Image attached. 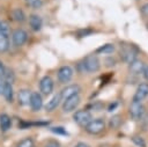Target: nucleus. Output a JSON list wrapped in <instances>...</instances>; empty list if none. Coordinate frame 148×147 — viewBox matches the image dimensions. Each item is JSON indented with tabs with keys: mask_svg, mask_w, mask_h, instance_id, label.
Returning a JSON list of instances; mask_svg holds the SVG:
<instances>
[{
	"mask_svg": "<svg viewBox=\"0 0 148 147\" xmlns=\"http://www.w3.org/2000/svg\"><path fill=\"white\" fill-rule=\"evenodd\" d=\"M77 67L81 73H95L99 71L101 61L96 54H89L81 63L77 64Z\"/></svg>",
	"mask_w": 148,
	"mask_h": 147,
	"instance_id": "nucleus-1",
	"label": "nucleus"
},
{
	"mask_svg": "<svg viewBox=\"0 0 148 147\" xmlns=\"http://www.w3.org/2000/svg\"><path fill=\"white\" fill-rule=\"evenodd\" d=\"M138 52L139 51L134 45L128 44V45H123L120 47L119 54H120V58H121L123 61H125L126 64H130V63H132L133 60L136 59Z\"/></svg>",
	"mask_w": 148,
	"mask_h": 147,
	"instance_id": "nucleus-2",
	"label": "nucleus"
},
{
	"mask_svg": "<svg viewBox=\"0 0 148 147\" xmlns=\"http://www.w3.org/2000/svg\"><path fill=\"white\" fill-rule=\"evenodd\" d=\"M105 128V122L103 118H95V119H91L86 126H84V130L87 133L89 134H99L101 132H103Z\"/></svg>",
	"mask_w": 148,
	"mask_h": 147,
	"instance_id": "nucleus-3",
	"label": "nucleus"
},
{
	"mask_svg": "<svg viewBox=\"0 0 148 147\" xmlns=\"http://www.w3.org/2000/svg\"><path fill=\"white\" fill-rule=\"evenodd\" d=\"M73 119L77 125L84 127L92 119V115H91V112L89 110H84V109L83 110H77V111L74 112Z\"/></svg>",
	"mask_w": 148,
	"mask_h": 147,
	"instance_id": "nucleus-4",
	"label": "nucleus"
},
{
	"mask_svg": "<svg viewBox=\"0 0 148 147\" xmlns=\"http://www.w3.org/2000/svg\"><path fill=\"white\" fill-rule=\"evenodd\" d=\"M74 75V69L69 66V65H64L61 66L58 72H57V78H58V81L60 83H67L72 80Z\"/></svg>",
	"mask_w": 148,
	"mask_h": 147,
	"instance_id": "nucleus-5",
	"label": "nucleus"
},
{
	"mask_svg": "<svg viewBox=\"0 0 148 147\" xmlns=\"http://www.w3.org/2000/svg\"><path fill=\"white\" fill-rule=\"evenodd\" d=\"M130 116L133 120H140L141 117L143 116V113L146 112L145 105L142 104V102H132L130 105Z\"/></svg>",
	"mask_w": 148,
	"mask_h": 147,
	"instance_id": "nucleus-6",
	"label": "nucleus"
},
{
	"mask_svg": "<svg viewBox=\"0 0 148 147\" xmlns=\"http://www.w3.org/2000/svg\"><path fill=\"white\" fill-rule=\"evenodd\" d=\"M28 41V32L23 29H15L12 34V42L15 46H22Z\"/></svg>",
	"mask_w": 148,
	"mask_h": 147,
	"instance_id": "nucleus-7",
	"label": "nucleus"
},
{
	"mask_svg": "<svg viewBox=\"0 0 148 147\" xmlns=\"http://www.w3.org/2000/svg\"><path fill=\"white\" fill-rule=\"evenodd\" d=\"M80 102H81V98H80L79 95H74V96H72V97H68V98L64 100V103H62V111L66 112V113L74 111V110L77 108V105L80 104Z\"/></svg>",
	"mask_w": 148,
	"mask_h": 147,
	"instance_id": "nucleus-8",
	"label": "nucleus"
},
{
	"mask_svg": "<svg viewBox=\"0 0 148 147\" xmlns=\"http://www.w3.org/2000/svg\"><path fill=\"white\" fill-rule=\"evenodd\" d=\"M53 87H54V83H53V80L51 76L49 75H45L40 79L39 81V90L43 95H50L52 91H53Z\"/></svg>",
	"mask_w": 148,
	"mask_h": 147,
	"instance_id": "nucleus-9",
	"label": "nucleus"
},
{
	"mask_svg": "<svg viewBox=\"0 0 148 147\" xmlns=\"http://www.w3.org/2000/svg\"><path fill=\"white\" fill-rule=\"evenodd\" d=\"M148 96V82H141L132 98V102H142Z\"/></svg>",
	"mask_w": 148,
	"mask_h": 147,
	"instance_id": "nucleus-10",
	"label": "nucleus"
},
{
	"mask_svg": "<svg viewBox=\"0 0 148 147\" xmlns=\"http://www.w3.org/2000/svg\"><path fill=\"white\" fill-rule=\"evenodd\" d=\"M81 88L79 84L76 83H73V84H68L66 86L64 89H61L60 91V96H61V100H66L68 97H72L74 95H79Z\"/></svg>",
	"mask_w": 148,
	"mask_h": 147,
	"instance_id": "nucleus-11",
	"label": "nucleus"
},
{
	"mask_svg": "<svg viewBox=\"0 0 148 147\" xmlns=\"http://www.w3.org/2000/svg\"><path fill=\"white\" fill-rule=\"evenodd\" d=\"M29 105H30L32 111H39L42 109V106H43V97H42V95L39 93H37V91H32L31 96H30Z\"/></svg>",
	"mask_w": 148,
	"mask_h": 147,
	"instance_id": "nucleus-12",
	"label": "nucleus"
},
{
	"mask_svg": "<svg viewBox=\"0 0 148 147\" xmlns=\"http://www.w3.org/2000/svg\"><path fill=\"white\" fill-rule=\"evenodd\" d=\"M145 63L140 59H135L133 60L132 63L128 64V71L131 74L133 75H139V74H142L143 72V68H145Z\"/></svg>",
	"mask_w": 148,
	"mask_h": 147,
	"instance_id": "nucleus-13",
	"label": "nucleus"
},
{
	"mask_svg": "<svg viewBox=\"0 0 148 147\" xmlns=\"http://www.w3.org/2000/svg\"><path fill=\"white\" fill-rule=\"evenodd\" d=\"M61 101H62V100H61L60 93H59V94L53 95V96L47 101V103L45 104V110H46L47 112H52L53 110H56V109L58 108V105L60 104V102H61Z\"/></svg>",
	"mask_w": 148,
	"mask_h": 147,
	"instance_id": "nucleus-14",
	"label": "nucleus"
},
{
	"mask_svg": "<svg viewBox=\"0 0 148 147\" xmlns=\"http://www.w3.org/2000/svg\"><path fill=\"white\" fill-rule=\"evenodd\" d=\"M29 25L34 31H39L42 29V25H43L42 17L37 14H31L29 16Z\"/></svg>",
	"mask_w": 148,
	"mask_h": 147,
	"instance_id": "nucleus-15",
	"label": "nucleus"
},
{
	"mask_svg": "<svg viewBox=\"0 0 148 147\" xmlns=\"http://www.w3.org/2000/svg\"><path fill=\"white\" fill-rule=\"evenodd\" d=\"M31 91L29 89H21L17 94V101L20 105H28L30 102Z\"/></svg>",
	"mask_w": 148,
	"mask_h": 147,
	"instance_id": "nucleus-16",
	"label": "nucleus"
},
{
	"mask_svg": "<svg viewBox=\"0 0 148 147\" xmlns=\"http://www.w3.org/2000/svg\"><path fill=\"white\" fill-rule=\"evenodd\" d=\"M12 126V118L7 113H1L0 115V130L2 132H6Z\"/></svg>",
	"mask_w": 148,
	"mask_h": 147,
	"instance_id": "nucleus-17",
	"label": "nucleus"
},
{
	"mask_svg": "<svg viewBox=\"0 0 148 147\" xmlns=\"http://www.w3.org/2000/svg\"><path fill=\"white\" fill-rule=\"evenodd\" d=\"M2 95L6 98L7 102L12 103L13 98H14V90H13V86L12 83H8L5 81V86H3V90H2Z\"/></svg>",
	"mask_w": 148,
	"mask_h": 147,
	"instance_id": "nucleus-18",
	"label": "nucleus"
},
{
	"mask_svg": "<svg viewBox=\"0 0 148 147\" xmlns=\"http://www.w3.org/2000/svg\"><path fill=\"white\" fill-rule=\"evenodd\" d=\"M114 45L111 44V43H106V44H103L101 45L99 47L96 49V53H101V54H111L114 52Z\"/></svg>",
	"mask_w": 148,
	"mask_h": 147,
	"instance_id": "nucleus-19",
	"label": "nucleus"
},
{
	"mask_svg": "<svg viewBox=\"0 0 148 147\" xmlns=\"http://www.w3.org/2000/svg\"><path fill=\"white\" fill-rule=\"evenodd\" d=\"M9 49V38L8 34L0 32V52H6Z\"/></svg>",
	"mask_w": 148,
	"mask_h": 147,
	"instance_id": "nucleus-20",
	"label": "nucleus"
},
{
	"mask_svg": "<svg viewBox=\"0 0 148 147\" xmlns=\"http://www.w3.org/2000/svg\"><path fill=\"white\" fill-rule=\"evenodd\" d=\"M120 124H121V117H120V115H113L110 119H109V127L111 128V130H116V128H118L119 126H120Z\"/></svg>",
	"mask_w": 148,
	"mask_h": 147,
	"instance_id": "nucleus-21",
	"label": "nucleus"
},
{
	"mask_svg": "<svg viewBox=\"0 0 148 147\" xmlns=\"http://www.w3.org/2000/svg\"><path fill=\"white\" fill-rule=\"evenodd\" d=\"M12 16L16 22H23L25 21V14L21 8H15L12 12Z\"/></svg>",
	"mask_w": 148,
	"mask_h": 147,
	"instance_id": "nucleus-22",
	"label": "nucleus"
},
{
	"mask_svg": "<svg viewBox=\"0 0 148 147\" xmlns=\"http://www.w3.org/2000/svg\"><path fill=\"white\" fill-rule=\"evenodd\" d=\"M24 2L29 8L32 9H38L43 6V0H24Z\"/></svg>",
	"mask_w": 148,
	"mask_h": 147,
	"instance_id": "nucleus-23",
	"label": "nucleus"
},
{
	"mask_svg": "<svg viewBox=\"0 0 148 147\" xmlns=\"http://www.w3.org/2000/svg\"><path fill=\"white\" fill-rule=\"evenodd\" d=\"M17 147H35V141L32 138L28 137V138H24L23 140H21L17 144Z\"/></svg>",
	"mask_w": 148,
	"mask_h": 147,
	"instance_id": "nucleus-24",
	"label": "nucleus"
},
{
	"mask_svg": "<svg viewBox=\"0 0 148 147\" xmlns=\"http://www.w3.org/2000/svg\"><path fill=\"white\" fill-rule=\"evenodd\" d=\"M132 141H133L136 146H139V147H146V142H145L143 138H141V137H139V135H133V137H132Z\"/></svg>",
	"mask_w": 148,
	"mask_h": 147,
	"instance_id": "nucleus-25",
	"label": "nucleus"
},
{
	"mask_svg": "<svg viewBox=\"0 0 148 147\" xmlns=\"http://www.w3.org/2000/svg\"><path fill=\"white\" fill-rule=\"evenodd\" d=\"M104 64H105L106 67H113V66H116L117 60L114 59V57L109 56V57H106V58L104 59Z\"/></svg>",
	"mask_w": 148,
	"mask_h": 147,
	"instance_id": "nucleus-26",
	"label": "nucleus"
},
{
	"mask_svg": "<svg viewBox=\"0 0 148 147\" xmlns=\"http://www.w3.org/2000/svg\"><path fill=\"white\" fill-rule=\"evenodd\" d=\"M8 30H9V28H8V23L5 22V21H2V20H0V32L8 34Z\"/></svg>",
	"mask_w": 148,
	"mask_h": 147,
	"instance_id": "nucleus-27",
	"label": "nucleus"
},
{
	"mask_svg": "<svg viewBox=\"0 0 148 147\" xmlns=\"http://www.w3.org/2000/svg\"><path fill=\"white\" fill-rule=\"evenodd\" d=\"M140 12H141L142 16H145V17H148V2L143 3V5L140 7Z\"/></svg>",
	"mask_w": 148,
	"mask_h": 147,
	"instance_id": "nucleus-28",
	"label": "nucleus"
},
{
	"mask_svg": "<svg viewBox=\"0 0 148 147\" xmlns=\"http://www.w3.org/2000/svg\"><path fill=\"white\" fill-rule=\"evenodd\" d=\"M44 147H60V144L57 140H49L45 142Z\"/></svg>",
	"mask_w": 148,
	"mask_h": 147,
	"instance_id": "nucleus-29",
	"label": "nucleus"
},
{
	"mask_svg": "<svg viewBox=\"0 0 148 147\" xmlns=\"http://www.w3.org/2000/svg\"><path fill=\"white\" fill-rule=\"evenodd\" d=\"M90 108H91L94 111H99V110L103 108V104H102L101 102H94V103L90 105Z\"/></svg>",
	"mask_w": 148,
	"mask_h": 147,
	"instance_id": "nucleus-30",
	"label": "nucleus"
},
{
	"mask_svg": "<svg viewBox=\"0 0 148 147\" xmlns=\"http://www.w3.org/2000/svg\"><path fill=\"white\" fill-rule=\"evenodd\" d=\"M51 131L57 133V134H67V132L64 130V127H52Z\"/></svg>",
	"mask_w": 148,
	"mask_h": 147,
	"instance_id": "nucleus-31",
	"label": "nucleus"
},
{
	"mask_svg": "<svg viewBox=\"0 0 148 147\" xmlns=\"http://www.w3.org/2000/svg\"><path fill=\"white\" fill-rule=\"evenodd\" d=\"M140 122H141V124H142L145 127L148 126V112H145V113H143V116L141 117Z\"/></svg>",
	"mask_w": 148,
	"mask_h": 147,
	"instance_id": "nucleus-32",
	"label": "nucleus"
},
{
	"mask_svg": "<svg viewBox=\"0 0 148 147\" xmlns=\"http://www.w3.org/2000/svg\"><path fill=\"white\" fill-rule=\"evenodd\" d=\"M5 72H6V66H5V64L2 63V60H0V78L3 79Z\"/></svg>",
	"mask_w": 148,
	"mask_h": 147,
	"instance_id": "nucleus-33",
	"label": "nucleus"
},
{
	"mask_svg": "<svg viewBox=\"0 0 148 147\" xmlns=\"http://www.w3.org/2000/svg\"><path fill=\"white\" fill-rule=\"evenodd\" d=\"M142 75H143V79H145L146 81H148V65H147V66H145L143 72H142Z\"/></svg>",
	"mask_w": 148,
	"mask_h": 147,
	"instance_id": "nucleus-34",
	"label": "nucleus"
},
{
	"mask_svg": "<svg viewBox=\"0 0 148 147\" xmlns=\"http://www.w3.org/2000/svg\"><path fill=\"white\" fill-rule=\"evenodd\" d=\"M3 86H5V80L2 78H0V94H2L3 90Z\"/></svg>",
	"mask_w": 148,
	"mask_h": 147,
	"instance_id": "nucleus-35",
	"label": "nucleus"
},
{
	"mask_svg": "<svg viewBox=\"0 0 148 147\" xmlns=\"http://www.w3.org/2000/svg\"><path fill=\"white\" fill-rule=\"evenodd\" d=\"M74 147H90L88 144H84V142H77Z\"/></svg>",
	"mask_w": 148,
	"mask_h": 147,
	"instance_id": "nucleus-36",
	"label": "nucleus"
},
{
	"mask_svg": "<svg viewBox=\"0 0 148 147\" xmlns=\"http://www.w3.org/2000/svg\"><path fill=\"white\" fill-rule=\"evenodd\" d=\"M147 27H148V24H147Z\"/></svg>",
	"mask_w": 148,
	"mask_h": 147,
	"instance_id": "nucleus-37",
	"label": "nucleus"
},
{
	"mask_svg": "<svg viewBox=\"0 0 148 147\" xmlns=\"http://www.w3.org/2000/svg\"><path fill=\"white\" fill-rule=\"evenodd\" d=\"M136 1H138V0H136Z\"/></svg>",
	"mask_w": 148,
	"mask_h": 147,
	"instance_id": "nucleus-38",
	"label": "nucleus"
}]
</instances>
